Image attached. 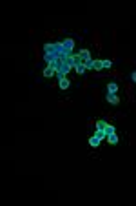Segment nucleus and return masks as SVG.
I'll use <instances>...</instances> for the list:
<instances>
[{
	"instance_id": "nucleus-1",
	"label": "nucleus",
	"mask_w": 136,
	"mask_h": 206,
	"mask_svg": "<svg viewBox=\"0 0 136 206\" xmlns=\"http://www.w3.org/2000/svg\"><path fill=\"white\" fill-rule=\"evenodd\" d=\"M123 89H125V93H127V98H129V102L131 104H134L136 98H134V89H133V82H127L123 86Z\"/></svg>"
},
{
	"instance_id": "nucleus-17",
	"label": "nucleus",
	"mask_w": 136,
	"mask_h": 206,
	"mask_svg": "<svg viewBox=\"0 0 136 206\" xmlns=\"http://www.w3.org/2000/svg\"><path fill=\"white\" fill-rule=\"evenodd\" d=\"M83 66H85V69H93V68H95V60L91 58V60H87V62H85Z\"/></svg>"
},
{
	"instance_id": "nucleus-13",
	"label": "nucleus",
	"mask_w": 136,
	"mask_h": 206,
	"mask_svg": "<svg viewBox=\"0 0 136 206\" xmlns=\"http://www.w3.org/2000/svg\"><path fill=\"white\" fill-rule=\"evenodd\" d=\"M95 124H96V130H105V126H107V121H105V119H98Z\"/></svg>"
},
{
	"instance_id": "nucleus-16",
	"label": "nucleus",
	"mask_w": 136,
	"mask_h": 206,
	"mask_svg": "<svg viewBox=\"0 0 136 206\" xmlns=\"http://www.w3.org/2000/svg\"><path fill=\"white\" fill-rule=\"evenodd\" d=\"M113 68V60H107V58H104V69H111Z\"/></svg>"
},
{
	"instance_id": "nucleus-14",
	"label": "nucleus",
	"mask_w": 136,
	"mask_h": 206,
	"mask_svg": "<svg viewBox=\"0 0 136 206\" xmlns=\"http://www.w3.org/2000/svg\"><path fill=\"white\" fill-rule=\"evenodd\" d=\"M95 137H98V139H107V133H105V130H95V133H93Z\"/></svg>"
},
{
	"instance_id": "nucleus-18",
	"label": "nucleus",
	"mask_w": 136,
	"mask_h": 206,
	"mask_svg": "<svg viewBox=\"0 0 136 206\" xmlns=\"http://www.w3.org/2000/svg\"><path fill=\"white\" fill-rule=\"evenodd\" d=\"M131 82L136 84V71H133V73H131Z\"/></svg>"
},
{
	"instance_id": "nucleus-11",
	"label": "nucleus",
	"mask_w": 136,
	"mask_h": 206,
	"mask_svg": "<svg viewBox=\"0 0 136 206\" xmlns=\"http://www.w3.org/2000/svg\"><path fill=\"white\" fill-rule=\"evenodd\" d=\"M73 69H74V73H76V75H85V71H87L83 64H76V66H74Z\"/></svg>"
},
{
	"instance_id": "nucleus-2",
	"label": "nucleus",
	"mask_w": 136,
	"mask_h": 206,
	"mask_svg": "<svg viewBox=\"0 0 136 206\" xmlns=\"http://www.w3.org/2000/svg\"><path fill=\"white\" fill-rule=\"evenodd\" d=\"M105 102L111 106H118L120 104V97L118 93H105Z\"/></svg>"
},
{
	"instance_id": "nucleus-9",
	"label": "nucleus",
	"mask_w": 136,
	"mask_h": 206,
	"mask_svg": "<svg viewBox=\"0 0 136 206\" xmlns=\"http://www.w3.org/2000/svg\"><path fill=\"white\" fill-rule=\"evenodd\" d=\"M100 142H102V139L95 137V135L89 139V146H91V148H100Z\"/></svg>"
},
{
	"instance_id": "nucleus-15",
	"label": "nucleus",
	"mask_w": 136,
	"mask_h": 206,
	"mask_svg": "<svg viewBox=\"0 0 136 206\" xmlns=\"http://www.w3.org/2000/svg\"><path fill=\"white\" fill-rule=\"evenodd\" d=\"M105 133H107V135H111V133H116V128H114L113 124L107 122V126H105Z\"/></svg>"
},
{
	"instance_id": "nucleus-3",
	"label": "nucleus",
	"mask_w": 136,
	"mask_h": 206,
	"mask_svg": "<svg viewBox=\"0 0 136 206\" xmlns=\"http://www.w3.org/2000/svg\"><path fill=\"white\" fill-rule=\"evenodd\" d=\"M62 46H64V51H66V53H73V51H74V39L62 40Z\"/></svg>"
},
{
	"instance_id": "nucleus-8",
	"label": "nucleus",
	"mask_w": 136,
	"mask_h": 206,
	"mask_svg": "<svg viewBox=\"0 0 136 206\" xmlns=\"http://www.w3.org/2000/svg\"><path fill=\"white\" fill-rule=\"evenodd\" d=\"M69 86H71V80H69L67 77H64V79L58 80V88H60V89H67Z\"/></svg>"
},
{
	"instance_id": "nucleus-7",
	"label": "nucleus",
	"mask_w": 136,
	"mask_h": 206,
	"mask_svg": "<svg viewBox=\"0 0 136 206\" xmlns=\"http://www.w3.org/2000/svg\"><path fill=\"white\" fill-rule=\"evenodd\" d=\"M105 89H107V93H118L120 86H118V82H109Z\"/></svg>"
},
{
	"instance_id": "nucleus-12",
	"label": "nucleus",
	"mask_w": 136,
	"mask_h": 206,
	"mask_svg": "<svg viewBox=\"0 0 136 206\" xmlns=\"http://www.w3.org/2000/svg\"><path fill=\"white\" fill-rule=\"evenodd\" d=\"M54 73H56V71H54L51 66H45V69H44V77H45V79H51Z\"/></svg>"
},
{
	"instance_id": "nucleus-6",
	"label": "nucleus",
	"mask_w": 136,
	"mask_h": 206,
	"mask_svg": "<svg viewBox=\"0 0 136 206\" xmlns=\"http://www.w3.org/2000/svg\"><path fill=\"white\" fill-rule=\"evenodd\" d=\"M93 42H95V46L98 49H102V37H100L98 31H93Z\"/></svg>"
},
{
	"instance_id": "nucleus-4",
	"label": "nucleus",
	"mask_w": 136,
	"mask_h": 206,
	"mask_svg": "<svg viewBox=\"0 0 136 206\" xmlns=\"http://www.w3.org/2000/svg\"><path fill=\"white\" fill-rule=\"evenodd\" d=\"M78 57H80L82 64H85L87 60H91V58H93V57H91V51H89V49H85V48H83V49H78Z\"/></svg>"
},
{
	"instance_id": "nucleus-5",
	"label": "nucleus",
	"mask_w": 136,
	"mask_h": 206,
	"mask_svg": "<svg viewBox=\"0 0 136 206\" xmlns=\"http://www.w3.org/2000/svg\"><path fill=\"white\" fill-rule=\"evenodd\" d=\"M107 142L111 144V146H116V144L120 142V137H118V133H111V135H107Z\"/></svg>"
},
{
	"instance_id": "nucleus-10",
	"label": "nucleus",
	"mask_w": 136,
	"mask_h": 206,
	"mask_svg": "<svg viewBox=\"0 0 136 206\" xmlns=\"http://www.w3.org/2000/svg\"><path fill=\"white\" fill-rule=\"evenodd\" d=\"M96 71V73H98V71H102V69H104V58H96L95 60V68H93Z\"/></svg>"
}]
</instances>
